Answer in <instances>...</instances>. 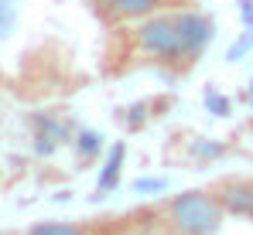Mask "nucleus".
<instances>
[{"label":"nucleus","mask_w":253,"mask_h":235,"mask_svg":"<svg viewBox=\"0 0 253 235\" xmlns=\"http://www.w3.org/2000/svg\"><path fill=\"white\" fill-rule=\"evenodd\" d=\"M14 17H17V0H0V38L10 31Z\"/></svg>","instance_id":"0eeeda50"},{"label":"nucleus","mask_w":253,"mask_h":235,"mask_svg":"<svg viewBox=\"0 0 253 235\" xmlns=\"http://www.w3.org/2000/svg\"><path fill=\"white\" fill-rule=\"evenodd\" d=\"M250 102H253V92H250Z\"/></svg>","instance_id":"9b49d317"},{"label":"nucleus","mask_w":253,"mask_h":235,"mask_svg":"<svg viewBox=\"0 0 253 235\" xmlns=\"http://www.w3.org/2000/svg\"><path fill=\"white\" fill-rule=\"evenodd\" d=\"M92 3L110 21H140V17H151L158 10H171L178 0H92Z\"/></svg>","instance_id":"7ed1b4c3"},{"label":"nucleus","mask_w":253,"mask_h":235,"mask_svg":"<svg viewBox=\"0 0 253 235\" xmlns=\"http://www.w3.org/2000/svg\"><path fill=\"white\" fill-rule=\"evenodd\" d=\"M28 235H85L79 225H72V222H42V225H35Z\"/></svg>","instance_id":"423d86ee"},{"label":"nucleus","mask_w":253,"mask_h":235,"mask_svg":"<svg viewBox=\"0 0 253 235\" xmlns=\"http://www.w3.org/2000/svg\"><path fill=\"white\" fill-rule=\"evenodd\" d=\"M219 204L229 211V215H243V218H253V184L250 181H226L219 184Z\"/></svg>","instance_id":"20e7f679"},{"label":"nucleus","mask_w":253,"mask_h":235,"mask_svg":"<svg viewBox=\"0 0 253 235\" xmlns=\"http://www.w3.org/2000/svg\"><path fill=\"white\" fill-rule=\"evenodd\" d=\"M96 150H99V133H92V130H89V133H83V136H79V154L92 157Z\"/></svg>","instance_id":"6e6552de"},{"label":"nucleus","mask_w":253,"mask_h":235,"mask_svg":"<svg viewBox=\"0 0 253 235\" xmlns=\"http://www.w3.org/2000/svg\"><path fill=\"white\" fill-rule=\"evenodd\" d=\"M209 106L219 113V116H226V113H229V102H226V99H219L215 92H209Z\"/></svg>","instance_id":"1a4fd4ad"},{"label":"nucleus","mask_w":253,"mask_h":235,"mask_svg":"<svg viewBox=\"0 0 253 235\" xmlns=\"http://www.w3.org/2000/svg\"><path fill=\"white\" fill-rule=\"evenodd\" d=\"M120 167H124V143L113 147V154H110L106 167H103V174H99V195H106L110 188H117V181H120Z\"/></svg>","instance_id":"39448f33"},{"label":"nucleus","mask_w":253,"mask_h":235,"mask_svg":"<svg viewBox=\"0 0 253 235\" xmlns=\"http://www.w3.org/2000/svg\"><path fill=\"white\" fill-rule=\"evenodd\" d=\"M133 41H137V48H140L147 58H154V62H165V65L192 62L188 44H185V34H181L178 7L158 10V14H151V17H140V21H137V31H133Z\"/></svg>","instance_id":"f257e3e1"},{"label":"nucleus","mask_w":253,"mask_h":235,"mask_svg":"<svg viewBox=\"0 0 253 235\" xmlns=\"http://www.w3.org/2000/svg\"><path fill=\"white\" fill-rule=\"evenodd\" d=\"M222 204L215 195L185 191L171 201V225L178 235H215L222 225Z\"/></svg>","instance_id":"f03ea898"},{"label":"nucleus","mask_w":253,"mask_h":235,"mask_svg":"<svg viewBox=\"0 0 253 235\" xmlns=\"http://www.w3.org/2000/svg\"><path fill=\"white\" fill-rule=\"evenodd\" d=\"M243 3V21H247V28L253 31V0H240Z\"/></svg>","instance_id":"9d476101"}]
</instances>
